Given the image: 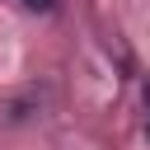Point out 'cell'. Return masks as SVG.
<instances>
[{"mask_svg":"<svg viewBox=\"0 0 150 150\" xmlns=\"http://www.w3.org/2000/svg\"><path fill=\"white\" fill-rule=\"evenodd\" d=\"M23 5H28V9H42V14H47V9L56 5V0H23Z\"/></svg>","mask_w":150,"mask_h":150,"instance_id":"6da1fadb","label":"cell"},{"mask_svg":"<svg viewBox=\"0 0 150 150\" xmlns=\"http://www.w3.org/2000/svg\"><path fill=\"white\" fill-rule=\"evenodd\" d=\"M145 103H150V84H145Z\"/></svg>","mask_w":150,"mask_h":150,"instance_id":"7a4b0ae2","label":"cell"}]
</instances>
